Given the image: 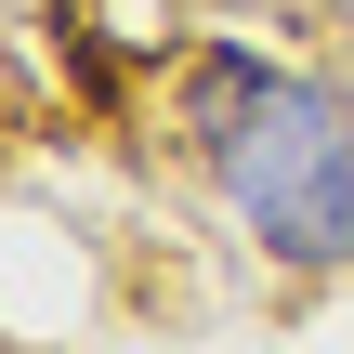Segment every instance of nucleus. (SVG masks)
<instances>
[{"instance_id":"obj_1","label":"nucleus","mask_w":354,"mask_h":354,"mask_svg":"<svg viewBox=\"0 0 354 354\" xmlns=\"http://www.w3.org/2000/svg\"><path fill=\"white\" fill-rule=\"evenodd\" d=\"M184 158L276 276H354V92L328 66L210 39L184 66Z\"/></svg>"}]
</instances>
